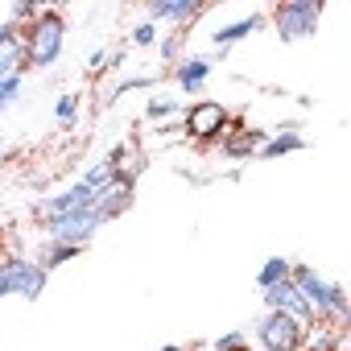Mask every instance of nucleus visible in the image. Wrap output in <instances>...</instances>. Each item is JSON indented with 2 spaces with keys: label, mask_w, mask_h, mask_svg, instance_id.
Wrapping results in <instances>:
<instances>
[{
  "label": "nucleus",
  "mask_w": 351,
  "mask_h": 351,
  "mask_svg": "<svg viewBox=\"0 0 351 351\" xmlns=\"http://www.w3.org/2000/svg\"><path fill=\"white\" fill-rule=\"evenodd\" d=\"M62 42H66V21L54 13V9H42L29 29H25V66L29 71H46L58 62L62 54Z\"/></svg>",
  "instance_id": "nucleus-1"
},
{
  "label": "nucleus",
  "mask_w": 351,
  "mask_h": 351,
  "mask_svg": "<svg viewBox=\"0 0 351 351\" xmlns=\"http://www.w3.org/2000/svg\"><path fill=\"white\" fill-rule=\"evenodd\" d=\"M273 29L281 42H302V38H314L318 34V21H322V0H281V5L269 13Z\"/></svg>",
  "instance_id": "nucleus-2"
},
{
  "label": "nucleus",
  "mask_w": 351,
  "mask_h": 351,
  "mask_svg": "<svg viewBox=\"0 0 351 351\" xmlns=\"http://www.w3.org/2000/svg\"><path fill=\"white\" fill-rule=\"evenodd\" d=\"M256 339H261V347H265V351H306L310 330H306L298 318L269 310V314L261 318V326H256Z\"/></svg>",
  "instance_id": "nucleus-3"
},
{
  "label": "nucleus",
  "mask_w": 351,
  "mask_h": 351,
  "mask_svg": "<svg viewBox=\"0 0 351 351\" xmlns=\"http://www.w3.org/2000/svg\"><path fill=\"white\" fill-rule=\"evenodd\" d=\"M46 269L38 265V261H25V256H9V265H5V277H0V298H25V302H34V298H42V289H46Z\"/></svg>",
  "instance_id": "nucleus-4"
},
{
  "label": "nucleus",
  "mask_w": 351,
  "mask_h": 351,
  "mask_svg": "<svg viewBox=\"0 0 351 351\" xmlns=\"http://www.w3.org/2000/svg\"><path fill=\"white\" fill-rule=\"evenodd\" d=\"M99 228H104V215L95 207H87V211H71V215L46 219V240L50 244H75V248H83Z\"/></svg>",
  "instance_id": "nucleus-5"
},
{
  "label": "nucleus",
  "mask_w": 351,
  "mask_h": 351,
  "mask_svg": "<svg viewBox=\"0 0 351 351\" xmlns=\"http://www.w3.org/2000/svg\"><path fill=\"white\" fill-rule=\"evenodd\" d=\"M182 120L195 141H219L228 132V108L219 99H195L191 108H182Z\"/></svg>",
  "instance_id": "nucleus-6"
},
{
  "label": "nucleus",
  "mask_w": 351,
  "mask_h": 351,
  "mask_svg": "<svg viewBox=\"0 0 351 351\" xmlns=\"http://www.w3.org/2000/svg\"><path fill=\"white\" fill-rule=\"evenodd\" d=\"M265 306H269V310H277V314H289V318H298L306 330H314V310L306 306V298L298 293V285H293L289 277L265 289Z\"/></svg>",
  "instance_id": "nucleus-7"
},
{
  "label": "nucleus",
  "mask_w": 351,
  "mask_h": 351,
  "mask_svg": "<svg viewBox=\"0 0 351 351\" xmlns=\"http://www.w3.org/2000/svg\"><path fill=\"white\" fill-rule=\"evenodd\" d=\"M25 66V38L17 34V25H0V79H21Z\"/></svg>",
  "instance_id": "nucleus-8"
},
{
  "label": "nucleus",
  "mask_w": 351,
  "mask_h": 351,
  "mask_svg": "<svg viewBox=\"0 0 351 351\" xmlns=\"http://www.w3.org/2000/svg\"><path fill=\"white\" fill-rule=\"evenodd\" d=\"M128 203H132V173H116V178L99 191L95 211H99L104 223H108V219H116L120 211H128Z\"/></svg>",
  "instance_id": "nucleus-9"
},
{
  "label": "nucleus",
  "mask_w": 351,
  "mask_h": 351,
  "mask_svg": "<svg viewBox=\"0 0 351 351\" xmlns=\"http://www.w3.org/2000/svg\"><path fill=\"white\" fill-rule=\"evenodd\" d=\"M265 141H269V132H261V128H244V124H240V128H232V132L219 136V153L244 161V157H256Z\"/></svg>",
  "instance_id": "nucleus-10"
},
{
  "label": "nucleus",
  "mask_w": 351,
  "mask_h": 351,
  "mask_svg": "<svg viewBox=\"0 0 351 351\" xmlns=\"http://www.w3.org/2000/svg\"><path fill=\"white\" fill-rule=\"evenodd\" d=\"M199 13H203V5H195V0H149V21H153V25L173 21V25L186 29Z\"/></svg>",
  "instance_id": "nucleus-11"
},
{
  "label": "nucleus",
  "mask_w": 351,
  "mask_h": 351,
  "mask_svg": "<svg viewBox=\"0 0 351 351\" xmlns=\"http://www.w3.org/2000/svg\"><path fill=\"white\" fill-rule=\"evenodd\" d=\"M211 71H215V62H211V58H182V62H178V71H173V79H178V87H182L186 95H199V91L207 87Z\"/></svg>",
  "instance_id": "nucleus-12"
},
{
  "label": "nucleus",
  "mask_w": 351,
  "mask_h": 351,
  "mask_svg": "<svg viewBox=\"0 0 351 351\" xmlns=\"http://www.w3.org/2000/svg\"><path fill=\"white\" fill-rule=\"evenodd\" d=\"M265 25V13H248V17H240V21H232V25H219L215 34H211V46L215 50H228V46H236V42H244L248 34H256Z\"/></svg>",
  "instance_id": "nucleus-13"
},
{
  "label": "nucleus",
  "mask_w": 351,
  "mask_h": 351,
  "mask_svg": "<svg viewBox=\"0 0 351 351\" xmlns=\"http://www.w3.org/2000/svg\"><path fill=\"white\" fill-rule=\"evenodd\" d=\"M306 145V136L298 132V128H289V132H277V136H269L265 145H261V157H281V153H298Z\"/></svg>",
  "instance_id": "nucleus-14"
},
{
  "label": "nucleus",
  "mask_w": 351,
  "mask_h": 351,
  "mask_svg": "<svg viewBox=\"0 0 351 351\" xmlns=\"http://www.w3.org/2000/svg\"><path fill=\"white\" fill-rule=\"evenodd\" d=\"M83 248H75V244H50L46 240V248H42V256H38V265L50 273V269H58V265H66V261H75Z\"/></svg>",
  "instance_id": "nucleus-15"
},
{
  "label": "nucleus",
  "mask_w": 351,
  "mask_h": 351,
  "mask_svg": "<svg viewBox=\"0 0 351 351\" xmlns=\"http://www.w3.org/2000/svg\"><path fill=\"white\" fill-rule=\"evenodd\" d=\"M289 265H293V261H285V256H269V261L261 265V273H256V285L269 289V285L285 281V277H289Z\"/></svg>",
  "instance_id": "nucleus-16"
},
{
  "label": "nucleus",
  "mask_w": 351,
  "mask_h": 351,
  "mask_svg": "<svg viewBox=\"0 0 351 351\" xmlns=\"http://www.w3.org/2000/svg\"><path fill=\"white\" fill-rule=\"evenodd\" d=\"M75 112H79V95H62L58 108H54V120H58L62 128H71V124H75Z\"/></svg>",
  "instance_id": "nucleus-17"
},
{
  "label": "nucleus",
  "mask_w": 351,
  "mask_h": 351,
  "mask_svg": "<svg viewBox=\"0 0 351 351\" xmlns=\"http://www.w3.org/2000/svg\"><path fill=\"white\" fill-rule=\"evenodd\" d=\"M178 112H182V104H169V99H149L145 104L149 120H165V116H178Z\"/></svg>",
  "instance_id": "nucleus-18"
},
{
  "label": "nucleus",
  "mask_w": 351,
  "mask_h": 351,
  "mask_svg": "<svg viewBox=\"0 0 351 351\" xmlns=\"http://www.w3.org/2000/svg\"><path fill=\"white\" fill-rule=\"evenodd\" d=\"M21 95V79H0V116L9 112V104Z\"/></svg>",
  "instance_id": "nucleus-19"
},
{
  "label": "nucleus",
  "mask_w": 351,
  "mask_h": 351,
  "mask_svg": "<svg viewBox=\"0 0 351 351\" xmlns=\"http://www.w3.org/2000/svg\"><path fill=\"white\" fill-rule=\"evenodd\" d=\"M153 42H157V25L153 21H141L132 29V46H153Z\"/></svg>",
  "instance_id": "nucleus-20"
},
{
  "label": "nucleus",
  "mask_w": 351,
  "mask_h": 351,
  "mask_svg": "<svg viewBox=\"0 0 351 351\" xmlns=\"http://www.w3.org/2000/svg\"><path fill=\"white\" fill-rule=\"evenodd\" d=\"M149 83H153V79H149V75H136V79H124V83H120V87H116V99H120V95H124V91H141V87H149Z\"/></svg>",
  "instance_id": "nucleus-21"
},
{
  "label": "nucleus",
  "mask_w": 351,
  "mask_h": 351,
  "mask_svg": "<svg viewBox=\"0 0 351 351\" xmlns=\"http://www.w3.org/2000/svg\"><path fill=\"white\" fill-rule=\"evenodd\" d=\"M182 38H186V34H173V38H165V42H161V58H173V54H178V50H182Z\"/></svg>",
  "instance_id": "nucleus-22"
},
{
  "label": "nucleus",
  "mask_w": 351,
  "mask_h": 351,
  "mask_svg": "<svg viewBox=\"0 0 351 351\" xmlns=\"http://www.w3.org/2000/svg\"><path fill=\"white\" fill-rule=\"evenodd\" d=\"M5 265H9V252H5V248H0V277H5Z\"/></svg>",
  "instance_id": "nucleus-23"
},
{
  "label": "nucleus",
  "mask_w": 351,
  "mask_h": 351,
  "mask_svg": "<svg viewBox=\"0 0 351 351\" xmlns=\"http://www.w3.org/2000/svg\"><path fill=\"white\" fill-rule=\"evenodd\" d=\"M157 351H186V347H178V343H165V347H157Z\"/></svg>",
  "instance_id": "nucleus-24"
}]
</instances>
